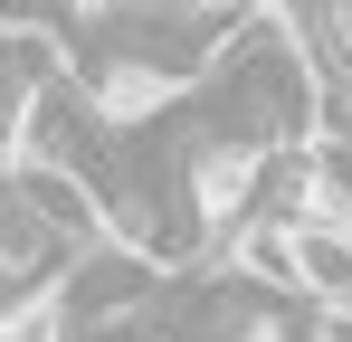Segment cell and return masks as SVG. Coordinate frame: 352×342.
<instances>
[{
    "instance_id": "obj_1",
    "label": "cell",
    "mask_w": 352,
    "mask_h": 342,
    "mask_svg": "<svg viewBox=\"0 0 352 342\" xmlns=\"http://www.w3.org/2000/svg\"><path fill=\"white\" fill-rule=\"evenodd\" d=\"M153 285H162V257L115 228V238L76 247V266L58 276V295H67L76 323H115V314H143V304H153Z\"/></svg>"
},
{
    "instance_id": "obj_2",
    "label": "cell",
    "mask_w": 352,
    "mask_h": 342,
    "mask_svg": "<svg viewBox=\"0 0 352 342\" xmlns=\"http://www.w3.org/2000/svg\"><path fill=\"white\" fill-rule=\"evenodd\" d=\"M143 342H190V333H143Z\"/></svg>"
}]
</instances>
